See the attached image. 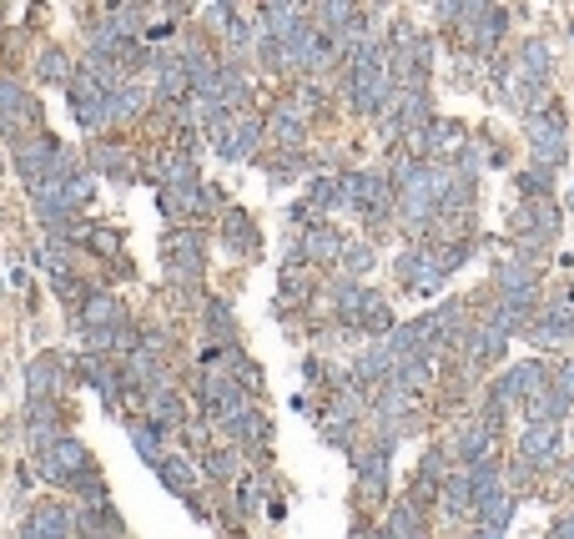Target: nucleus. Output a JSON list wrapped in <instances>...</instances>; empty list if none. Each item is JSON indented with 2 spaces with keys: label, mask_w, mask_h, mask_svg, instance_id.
I'll list each match as a JSON object with an SVG mask.
<instances>
[{
  "label": "nucleus",
  "mask_w": 574,
  "mask_h": 539,
  "mask_svg": "<svg viewBox=\"0 0 574 539\" xmlns=\"http://www.w3.org/2000/svg\"><path fill=\"white\" fill-rule=\"evenodd\" d=\"M525 333L534 338L539 348H560V343H570V338H574V298H570V302H550L544 312H534Z\"/></svg>",
  "instance_id": "10"
},
{
  "label": "nucleus",
  "mask_w": 574,
  "mask_h": 539,
  "mask_svg": "<svg viewBox=\"0 0 574 539\" xmlns=\"http://www.w3.org/2000/svg\"><path fill=\"white\" fill-rule=\"evenodd\" d=\"M489 449H494V433L484 429V424H464V433L454 439V459L459 464H478V459H489Z\"/></svg>",
  "instance_id": "24"
},
{
  "label": "nucleus",
  "mask_w": 574,
  "mask_h": 539,
  "mask_svg": "<svg viewBox=\"0 0 574 539\" xmlns=\"http://www.w3.org/2000/svg\"><path fill=\"white\" fill-rule=\"evenodd\" d=\"M273 182H292L302 177V152H283V162H273V172H267Z\"/></svg>",
  "instance_id": "37"
},
{
  "label": "nucleus",
  "mask_w": 574,
  "mask_h": 539,
  "mask_svg": "<svg viewBox=\"0 0 574 539\" xmlns=\"http://www.w3.org/2000/svg\"><path fill=\"white\" fill-rule=\"evenodd\" d=\"M468 252H474L468 242H443V248H433V257H439L443 273H459V267L468 263Z\"/></svg>",
  "instance_id": "35"
},
{
  "label": "nucleus",
  "mask_w": 574,
  "mask_h": 539,
  "mask_svg": "<svg viewBox=\"0 0 574 539\" xmlns=\"http://www.w3.org/2000/svg\"><path fill=\"white\" fill-rule=\"evenodd\" d=\"M338 267H343V273H353V277H363L373 267V248H368V242H343V252H338Z\"/></svg>",
  "instance_id": "33"
},
{
  "label": "nucleus",
  "mask_w": 574,
  "mask_h": 539,
  "mask_svg": "<svg viewBox=\"0 0 574 539\" xmlns=\"http://www.w3.org/2000/svg\"><path fill=\"white\" fill-rule=\"evenodd\" d=\"M570 408H574V404L560 394V388H554V378H550V384L539 388V394L525 398V419H554V424H564V419H570Z\"/></svg>",
  "instance_id": "22"
},
{
  "label": "nucleus",
  "mask_w": 574,
  "mask_h": 539,
  "mask_svg": "<svg viewBox=\"0 0 574 539\" xmlns=\"http://www.w3.org/2000/svg\"><path fill=\"white\" fill-rule=\"evenodd\" d=\"M222 242H228L238 257H252L257 252V228H252V217L242 207H228L222 212Z\"/></svg>",
  "instance_id": "19"
},
{
  "label": "nucleus",
  "mask_w": 574,
  "mask_h": 539,
  "mask_svg": "<svg viewBox=\"0 0 574 539\" xmlns=\"http://www.w3.org/2000/svg\"><path fill=\"white\" fill-rule=\"evenodd\" d=\"M36 76H41V81H51V86H71L76 66L66 61V51H46V56L36 61Z\"/></svg>",
  "instance_id": "30"
},
{
  "label": "nucleus",
  "mask_w": 574,
  "mask_h": 539,
  "mask_svg": "<svg viewBox=\"0 0 574 539\" xmlns=\"http://www.w3.org/2000/svg\"><path fill=\"white\" fill-rule=\"evenodd\" d=\"M36 469H41V480H51V484L66 490L76 474L91 469V454H86L81 439H66V433H60V439H51L46 449H36Z\"/></svg>",
  "instance_id": "2"
},
{
  "label": "nucleus",
  "mask_w": 574,
  "mask_h": 539,
  "mask_svg": "<svg viewBox=\"0 0 574 539\" xmlns=\"http://www.w3.org/2000/svg\"><path fill=\"white\" fill-rule=\"evenodd\" d=\"M162 263H167L172 283H202V232H167V242H162Z\"/></svg>",
  "instance_id": "6"
},
{
  "label": "nucleus",
  "mask_w": 574,
  "mask_h": 539,
  "mask_svg": "<svg viewBox=\"0 0 574 539\" xmlns=\"http://www.w3.org/2000/svg\"><path fill=\"white\" fill-rule=\"evenodd\" d=\"M554 378V369H544V363L539 359H529V363H515V369L509 373H499V378H494V404H525L529 394H539V388L550 384Z\"/></svg>",
  "instance_id": "7"
},
{
  "label": "nucleus",
  "mask_w": 574,
  "mask_h": 539,
  "mask_svg": "<svg viewBox=\"0 0 574 539\" xmlns=\"http://www.w3.org/2000/svg\"><path fill=\"white\" fill-rule=\"evenodd\" d=\"M525 76H550V41H525L519 46V61H515Z\"/></svg>",
  "instance_id": "31"
},
{
  "label": "nucleus",
  "mask_w": 574,
  "mask_h": 539,
  "mask_svg": "<svg viewBox=\"0 0 574 539\" xmlns=\"http://www.w3.org/2000/svg\"><path fill=\"white\" fill-rule=\"evenodd\" d=\"M312 263H338V252H343V232L328 228V222H312L308 217V238H302V248Z\"/></svg>",
  "instance_id": "20"
},
{
  "label": "nucleus",
  "mask_w": 574,
  "mask_h": 539,
  "mask_svg": "<svg viewBox=\"0 0 574 539\" xmlns=\"http://www.w3.org/2000/svg\"><path fill=\"white\" fill-rule=\"evenodd\" d=\"M81 535L121 539V535H126V525H121V515H117V509H107V504H86V509H81Z\"/></svg>",
  "instance_id": "29"
},
{
  "label": "nucleus",
  "mask_w": 574,
  "mask_h": 539,
  "mask_svg": "<svg viewBox=\"0 0 574 539\" xmlns=\"http://www.w3.org/2000/svg\"><path fill=\"white\" fill-rule=\"evenodd\" d=\"M529 142H534V162L560 167L570 156V136H564V111L560 107H534L529 111Z\"/></svg>",
  "instance_id": "4"
},
{
  "label": "nucleus",
  "mask_w": 574,
  "mask_h": 539,
  "mask_svg": "<svg viewBox=\"0 0 574 539\" xmlns=\"http://www.w3.org/2000/svg\"><path fill=\"white\" fill-rule=\"evenodd\" d=\"M126 433H132V443H136V454L146 459V464H156V459L167 454V449H162V424L156 419H126Z\"/></svg>",
  "instance_id": "26"
},
{
  "label": "nucleus",
  "mask_w": 574,
  "mask_h": 539,
  "mask_svg": "<svg viewBox=\"0 0 574 539\" xmlns=\"http://www.w3.org/2000/svg\"><path fill=\"white\" fill-rule=\"evenodd\" d=\"M347 459L358 469V484L368 499H378V490L388 484V464H394V439L383 443H347Z\"/></svg>",
  "instance_id": "8"
},
{
  "label": "nucleus",
  "mask_w": 574,
  "mask_h": 539,
  "mask_svg": "<svg viewBox=\"0 0 574 539\" xmlns=\"http://www.w3.org/2000/svg\"><path fill=\"white\" fill-rule=\"evenodd\" d=\"M564 474H570V490H574V464H570V469H564Z\"/></svg>",
  "instance_id": "40"
},
{
  "label": "nucleus",
  "mask_w": 574,
  "mask_h": 539,
  "mask_svg": "<svg viewBox=\"0 0 574 539\" xmlns=\"http://www.w3.org/2000/svg\"><path fill=\"white\" fill-rule=\"evenodd\" d=\"M257 25H263L267 36H277V41H292L302 25H308V0H263Z\"/></svg>",
  "instance_id": "11"
},
{
  "label": "nucleus",
  "mask_w": 574,
  "mask_h": 539,
  "mask_svg": "<svg viewBox=\"0 0 574 539\" xmlns=\"http://www.w3.org/2000/svg\"><path fill=\"white\" fill-rule=\"evenodd\" d=\"M91 167L96 172H111V177H121V182H132V152H126V146H117V142H96L91 146Z\"/></svg>",
  "instance_id": "27"
},
{
  "label": "nucleus",
  "mask_w": 574,
  "mask_h": 539,
  "mask_svg": "<svg viewBox=\"0 0 574 539\" xmlns=\"http://www.w3.org/2000/svg\"><path fill=\"white\" fill-rule=\"evenodd\" d=\"M504 31H509V11H504V6H489V11L468 25V41H474V51H494L504 41Z\"/></svg>",
  "instance_id": "23"
},
{
  "label": "nucleus",
  "mask_w": 574,
  "mask_h": 539,
  "mask_svg": "<svg viewBox=\"0 0 574 539\" xmlns=\"http://www.w3.org/2000/svg\"><path fill=\"white\" fill-rule=\"evenodd\" d=\"M257 504H263V484H257V480H242V484H238V515L252 519V515H257Z\"/></svg>",
  "instance_id": "36"
},
{
  "label": "nucleus",
  "mask_w": 574,
  "mask_h": 539,
  "mask_svg": "<svg viewBox=\"0 0 574 539\" xmlns=\"http://www.w3.org/2000/svg\"><path fill=\"white\" fill-rule=\"evenodd\" d=\"M60 388H66V369H60V359H36L31 369H25V394L31 398H56Z\"/></svg>",
  "instance_id": "17"
},
{
  "label": "nucleus",
  "mask_w": 574,
  "mask_h": 539,
  "mask_svg": "<svg viewBox=\"0 0 574 539\" xmlns=\"http://www.w3.org/2000/svg\"><path fill=\"white\" fill-rule=\"evenodd\" d=\"M550 539H574V515H560L550 525Z\"/></svg>",
  "instance_id": "39"
},
{
  "label": "nucleus",
  "mask_w": 574,
  "mask_h": 539,
  "mask_svg": "<svg viewBox=\"0 0 574 539\" xmlns=\"http://www.w3.org/2000/svg\"><path fill=\"white\" fill-rule=\"evenodd\" d=\"M378 535H394V539H419V535H429V519H423L419 499L394 504V509H388V519H383Z\"/></svg>",
  "instance_id": "18"
},
{
  "label": "nucleus",
  "mask_w": 574,
  "mask_h": 539,
  "mask_svg": "<svg viewBox=\"0 0 574 539\" xmlns=\"http://www.w3.org/2000/svg\"><path fill=\"white\" fill-rule=\"evenodd\" d=\"M21 535L25 539H66V535H81V515L66 509V504H41L21 519Z\"/></svg>",
  "instance_id": "9"
},
{
  "label": "nucleus",
  "mask_w": 574,
  "mask_h": 539,
  "mask_svg": "<svg viewBox=\"0 0 574 539\" xmlns=\"http://www.w3.org/2000/svg\"><path fill=\"white\" fill-rule=\"evenodd\" d=\"M222 433H228V443L247 449V454H263L267 439H273V429H267V414H263V408H247V414H238L232 424H222Z\"/></svg>",
  "instance_id": "13"
},
{
  "label": "nucleus",
  "mask_w": 574,
  "mask_h": 539,
  "mask_svg": "<svg viewBox=\"0 0 574 539\" xmlns=\"http://www.w3.org/2000/svg\"><path fill=\"white\" fill-rule=\"evenodd\" d=\"M343 202V182L338 177H312L308 182V202L302 207H338Z\"/></svg>",
  "instance_id": "32"
},
{
  "label": "nucleus",
  "mask_w": 574,
  "mask_h": 539,
  "mask_svg": "<svg viewBox=\"0 0 574 539\" xmlns=\"http://www.w3.org/2000/svg\"><path fill=\"white\" fill-rule=\"evenodd\" d=\"M156 474H162V484H167L177 499H191V484H197V469H191V459L187 454H162L156 459Z\"/></svg>",
  "instance_id": "21"
},
{
  "label": "nucleus",
  "mask_w": 574,
  "mask_h": 539,
  "mask_svg": "<svg viewBox=\"0 0 574 539\" xmlns=\"http://www.w3.org/2000/svg\"><path fill=\"white\" fill-rule=\"evenodd\" d=\"M76 318H81V328H117L126 312H121V302L107 288H91L81 298V308H76Z\"/></svg>",
  "instance_id": "16"
},
{
  "label": "nucleus",
  "mask_w": 574,
  "mask_h": 539,
  "mask_svg": "<svg viewBox=\"0 0 574 539\" xmlns=\"http://www.w3.org/2000/svg\"><path fill=\"white\" fill-rule=\"evenodd\" d=\"M207 333L217 338V343H238V333H232V312L222 308V302H207Z\"/></svg>",
  "instance_id": "34"
},
{
  "label": "nucleus",
  "mask_w": 574,
  "mask_h": 539,
  "mask_svg": "<svg viewBox=\"0 0 574 539\" xmlns=\"http://www.w3.org/2000/svg\"><path fill=\"white\" fill-rule=\"evenodd\" d=\"M443 509H449V519H474L478 509V494H474V480H468V469H459V474H449L439 490Z\"/></svg>",
  "instance_id": "15"
},
{
  "label": "nucleus",
  "mask_w": 574,
  "mask_h": 539,
  "mask_svg": "<svg viewBox=\"0 0 574 539\" xmlns=\"http://www.w3.org/2000/svg\"><path fill=\"white\" fill-rule=\"evenodd\" d=\"M76 378H81V384H91L96 394L107 398V404H117L121 398V369L117 363H111V353H91V348H86V359H76Z\"/></svg>",
  "instance_id": "12"
},
{
  "label": "nucleus",
  "mask_w": 574,
  "mask_h": 539,
  "mask_svg": "<svg viewBox=\"0 0 574 539\" xmlns=\"http://www.w3.org/2000/svg\"><path fill=\"white\" fill-rule=\"evenodd\" d=\"M560 449H564V433L554 419H525V433H519V459L525 469L544 474V469L560 464Z\"/></svg>",
  "instance_id": "3"
},
{
  "label": "nucleus",
  "mask_w": 574,
  "mask_h": 539,
  "mask_svg": "<svg viewBox=\"0 0 574 539\" xmlns=\"http://www.w3.org/2000/svg\"><path fill=\"white\" fill-rule=\"evenodd\" d=\"M202 474H207V480H217V484L238 480V443H232V449L207 443V449H202Z\"/></svg>",
  "instance_id": "28"
},
{
  "label": "nucleus",
  "mask_w": 574,
  "mask_h": 539,
  "mask_svg": "<svg viewBox=\"0 0 574 539\" xmlns=\"http://www.w3.org/2000/svg\"><path fill=\"white\" fill-rule=\"evenodd\" d=\"M207 136L222 162H252L263 142V121L242 117V111H207Z\"/></svg>",
  "instance_id": "1"
},
{
  "label": "nucleus",
  "mask_w": 574,
  "mask_h": 539,
  "mask_svg": "<svg viewBox=\"0 0 574 539\" xmlns=\"http://www.w3.org/2000/svg\"><path fill=\"white\" fill-rule=\"evenodd\" d=\"M146 419H156L162 429H177V424L187 419V408H181V398L162 384V388H152V394H146Z\"/></svg>",
  "instance_id": "25"
},
{
  "label": "nucleus",
  "mask_w": 574,
  "mask_h": 539,
  "mask_svg": "<svg viewBox=\"0 0 574 539\" xmlns=\"http://www.w3.org/2000/svg\"><path fill=\"white\" fill-rule=\"evenodd\" d=\"M31 117H36V111H31V101H25V86H15L11 76H0V136L21 132Z\"/></svg>",
  "instance_id": "14"
},
{
  "label": "nucleus",
  "mask_w": 574,
  "mask_h": 539,
  "mask_svg": "<svg viewBox=\"0 0 574 539\" xmlns=\"http://www.w3.org/2000/svg\"><path fill=\"white\" fill-rule=\"evenodd\" d=\"M554 388H560V394L570 398V404H574V359H570V363H560V369H554Z\"/></svg>",
  "instance_id": "38"
},
{
  "label": "nucleus",
  "mask_w": 574,
  "mask_h": 539,
  "mask_svg": "<svg viewBox=\"0 0 574 539\" xmlns=\"http://www.w3.org/2000/svg\"><path fill=\"white\" fill-rule=\"evenodd\" d=\"M267 136H273L283 152H302V146H308V107H302L298 91L273 101V111H267Z\"/></svg>",
  "instance_id": "5"
}]
</instances>
